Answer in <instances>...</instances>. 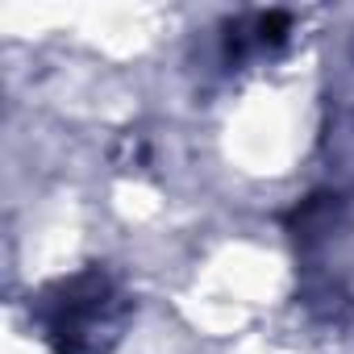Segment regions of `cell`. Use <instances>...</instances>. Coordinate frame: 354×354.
Returning <instances> with one entry per match:
<instances>
[{
  "mask_svg": "<svg viewBox=\"0 0 354 354\" xmlns=\"http://www.w3.org/2000/svg\"><path fill=\"white\" fill-rule=\"evenodd\" d=\"M292 38V17L288 13H250L246 21H234L225 34L230 59H250V55H271Z\"/></svg>",
  "mask_w": 354,
  "mask_h": 354,
  "instance_id": "cell-3",
  "label": "cell"
},
{
  "mask_svg": "<svg viewBox=\"0 0 354 354\" xmlns=\"http://www.w3.org/2000/svg\"><path fill=\"white\" fill-rule=\"evenodd\" d=\"M346 221H350L346 196H342V192H317V196H308V201H300V205L292 209L288 230H292L296 246L313 254V250L329 246V242L346 230Z\"/></svg>",
  "mask_w": 354,
  "mask_h": 354,
  "instance_id": "cell-2",
  "label": "cell"
},
{
  "mask_svg": "<svg viewBox=\"0 0 354 354\" xmlns=\"http://www.w3.org/2000/svg\"><path fill=\"white\" fill-rule=\"evenodd\" d=\"M325 158L337 180H354V109H337L325 125Z\"/></svg>",
  "mask_w": 354,
  "mask_h": 354,
  "instance_id": "cell-4",
  "label": "cell"
},
{
  "mask_svg": "<svg viewBox=\"0 0 354 354\" xmlns=\"http://www.w3.org/2000/svg\"><path fill=\"white\" fill-rule=\"evenodd\" d=\"M30 317L50 354H113L129 325V296L104 267H88L46 283Z\"/></svg>",
  "mask_w": 354,
  "mask_h": 354,
  "instance_id": "cell-1",
  "label": "cell"
}]
</instances>
